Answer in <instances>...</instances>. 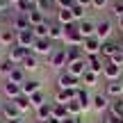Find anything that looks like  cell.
<instances>
[{"mask_svg":"<svg viewBox=\"0 0 123 123\" xmlns=\"http://www.w3.org/2000/svg\"><path fill=\"white\" fill-rule=\"evenodd\" d=\"M84 37L80 34L78 23H71V25H64V48L66 46H82Z\"/></svg>","mask_w":123,"mask_h":123,"instance_id":"1","label":"cell"},{"mask_svg":"<svg viewBox=\"0 0 123 123\" xmlns=\"http://www.w3.org/2000/svg\"><path fill=\"white\" fill-rule=\"evenodd\" d=\"M53 53H55V41H50L48 37L37 39L34 46H32V55H37V57H50Z\"/></svg>","mask_w":123,"mask_h":123,"instance_id":"2","label":"cell"},{"mask_svg":"<svg viewBox=\"0 0 123 123\" xmlns=\"http://www.w3.org/2000/svg\"><path fill=\"white\" fill-rule=\"evenodd\" d=\"M112 32H114V21L112 18H103V21L96 23V37L100 41H110Z\"/></svg>","mask_w":123,"mask_h":123,"instance_id":"3","label":"cell"},{"mask_svg":"<svg viewBox=\"0 0 123 123\" xmlns=\"http://www.w3.org/2000/svg\"><path fill=\"white\" fill-rule=\"evenodd\" d=\"M57 87L59 89H78V87H82V80L71 75L68 71H62L59 78H57Z\"/></svg>","mask_w":123,"mask_h":123,"instance_id":"4","label":"cell"},{"mask_svg":"<svg viewBox=\"0 0 123 123\" xmlns=\"http://www.w3.org/2000/svg\"><path fill=\"white\" fill-rule=\"evenodd\" d=\"M34 41H37V37H34V30H21V32H16V46H21V48H27V50H32V46H34Z\"/></svg>","mask_w":123,"mask_h":123,"instance_id":"5","label":"cell"},{"mask_svg":"<svg viewBox=\"0 0 123 123\" xmlns=\"http://www.w3.org/2000/svg\"><path fill=\"white\" fill-rule=\"evenodd\" d=\"M100 48H103V41L98 39V37H89V39H84V43H82V53H84V57L100 55Z\"/></svg>","mask_w":123,"mask_h":123,"instance_id":"6","label":"cell"},{"mask_svg":"<svg viewBox=\"0 0 123 123\" xmlns=\"http://www.w3.org/2000/svg\"><path fill=\"white\" fill-rule=\"evenodd\" d=\"M110 105H112V100L105 96V93H93V98H91V110L93 112H98V114L110 112Z\"/></svg>","mask_w":123,"mask_h":123,"instance_id":"7","label":"cell"},{"mask_svg":"<svg viewBox=\"0 0 123 123\" xmlns=\"http://www.w3.org/2000/svg\"><path fill=\"white\" fill-rule=\"evenodd\" d=\"M0 116L5 119V123H9V121H16V119H21V112H18V107L14 105L12 100H7V103H2V112H0Z\"/></svg>","mask_w":123,"mask_h":123,"instance_id":"8","label":"cell"},{"mask_svg":"<svg viewBox=\"0 0 123 123\" xmlns=\"http://www.w3.org/2000/svg\"><path fill=\"white\" fill-rule=\"evenodd\" d=\"M48 64L53 68H66V48H55V53L48 57Z\"/></svg>","mask_w":123,"mask_h":123,"instance_id":"9","label":"cell"},{"mask_svg":"<svg viewBox=\"0 0 123 123\" xmlns=\"http://www.w3.org/2000/svg\"><path fill=\"white\" fill-rule=\"evenodd\" d=\"M119 50H121V43H119V41H112V39H110V41H103L100 57H103V59H112Z\"/></svg>","mask_w":123,"mask_h":123,"instance_id":"10","label":"cell"},{"mask_svg":"<svg viewBox=\"0 0 123 123\" xmlns=\"http://www.w3.org/2000/svg\"><path fill=\"white\" fill-rule=\"evenodd\" d=\"M123 75V68H119L116 64H112V62H107L105 64V71H103V78L107 80V82H119V78Z\"/></svg>","mask_w":123,"mask_h":123,"instance_id":"11","label":"cell"},{"mask_svg":"<svg viewBox=\"0 0 123 123\" xmlns=\"http://www.w3.org/2000/svg\"><path fill=\"white\" fill-rule=\"evenodd\" d=\"M30 53H32V50H27V48H21V46H12V48H9V53H7V57L12 59L16 66H21V62L25 59Z\"/></svg>","mask_w":123,"mask_h":123,"instance_id":"12","label":"cell"},{"mask_svg":"<svg viewBox=\"0 0 123 123\" xmlns=\"http://www.w3.org/2000/svg\"><path fill=\"white\" fill-rule=\"evenodd\" d=\"M105 64H107V59H103L100 55H91V57H87V66H89V71H93L96 75H103V71H105Z\"/></svg>","mask_w":123,"mask_h":123,"instance_id":"13","label":"cell"},{"mask_svg":"<svg viewBox=\"0 0 123 123\" xmlns=\"http://www.w3.org/2000/svg\"><path fill=\"white\" fill-rule=\"evenodd\" d=\"M9 27H12V30H16V32H21V30H30V21H27V14H16V12H14Z\"/></svg>","mask_w":123,"mask_h":123,"instance_id":"14","label":"cell"},{"mask_svg":"<svg viewBox=\"0 0 123 123\" xmlns=\"http://www.w3.org/2000/svg\"><path fill=\"white\" fill-rule=\"evenodd\" d=\"M66 71H68L71 75H75V78H82V75L89 71V66H87V57L73 62V64H68V66H66Z\"/></svg>","mask_w":123,"mask_h":123,"instance_id":"15","label":"cell"},{"mask_svg":"<svg viewBox=\"0 0 123 123\" xmlns=\"http://www.w3.org/2000/svg\"><path fill=\"white\" fill-rule=\"evenodd\" d=\"M75 96H78V89H57V93H55V103L66 105V103H71Z\"/></svg>","mask_w":123,"mask_h":123,"instance_id":"16","label":"cell"},{"mask_svg":"<svg viewBox=\"0 0 123 123\" xmlns=\"http://www.w3.org/2000/svg\"><path fill=\"white\" fill-rule=\"evenodd\" d=\"M75 98H78V103L82 105V112H89V110H91V98L93 96L84 87H78V96H75Z\"/></svg>","mask_w":123,"mask_h":123,"instance_id":"17","label":"cell"},{"mask_svg":"<svg viewBox=\"0 0 123 123\" xmlns=\"http://www.w3.org/2000/svg\"><path fill=\"white\" fill-rule=\"evenodd\" d=\"M0 43L7 46V48L16 46V30H12V27H5V30H0Z\"/></svg>","mask_w":123,"mask_h":123,"instance_id":"18","label":"cell"},{"mask_svg":"<svg viewBox=\"0 0 123 123\" xmlns=\"http://www.w3.org/2000/svg\"><path fill=\"white\" fill-rule=\"evenodd\" d=\"M2 91H5V96H7V100H16L23 93V89H21V84H14V82H7V80H5Z\"/></svg>","mask_w":123,"mask_h":123,"instance_id":"19","label":"cell"},{"mask_svg":"<svg viewBox=\"0 0 123 123\" xmlns=\"http://www.w3.org/2000/svg\"><path fill=\"white\" fill-rule=\"evenodd\" d=\"M78 27H80V34H82L84 39H89V37H96V23L89 21V18L80 21V23H78Z\"/></svg>","mask_w":123,"mask_h":123,"instance_id":"20","label":"cell"},{"mask_svg":"<svg viewBox=\"0 0 123 123\" xmlns=\"http://www.w3.org/2000/svg\"><path fill=\"white\" fill-rule=\"evenodd\" d=\"M50 41H64V25L57 21H50V32H48Z\"/></svg>","mask_w":123,"mask_h":123,"instance_id":"21","label":"cell"},{"mask_svg":"<svg viewBox=\"0 0 123 123\" xmlns=\"http://www.w3.org/2000/svg\"><path fill=\"white\" fill-rule=\"evenodd\" d=\"M105 96L107 98H123V87H121V82H107L105 84Z\"/></svg>","mask_w":123,"mask_h":123,"instance_id":"22","label":"cell"},{"mask_svg":"<svg viewBox=\"0 0 123 123\" xmlns=\"http://www.w3.org/2000/svg\"><path fill=\"white\" fill-rule=\"evenodd\" d=\"M82 57H84L82 46H66V62H68V64H73V62H78ZM68 64H66V66H68Z\"/></svg>","mask_w":123,"mask_h":123,"instance_id":"23","label":"cell"},{"mask_svg":"<svg viewBox=\"0 0 123 123\" xmlns=\"http://www.w3.org/2000/svg\"><path fill=\"white\" fill-rule=\"evenodd\" d=\"M55 12H57L55 21H57V23H62V25H71V23H75L73 9H55Z\"/></svg>","mask_w":123,"mask_h":123,"instance_id":"24","label":"cell"},{"mask_svg":"<svg viewBox=\"0 0 123 123\" xmlns=\"http://www.w3.org/2000/svg\"><path fill=\"white\" fill-rule=\"evenodd\" d=\"M27 21H30V27H37V25L48 21V16H46L43 12H39V9H32V12L27 14Z\"/></svg>","mask_w":123,"mask_h":123,"instance_id":"25","label":"cell"},{"mask_svg":"<svg viewBox=\"0 0 123 123\" xmlns=\"http://www.w3.org/2000/svg\"><path fill=\"white\" fill-rule=\"evenodd\" d=\"M34 114H37V121L46 123L50 116H53V103H46V105H41L39 110H34Z\"/></svg>","mask_w":123,"mask_h":123,"instance_id":"26","label":"cell"},{"mask_svg":"<svg viewBox=\"0 0 123 123\" xmlns=\"http://www.w3.org/2000/svg\"><path fill=\"white\" fill-rule=\"evenodd\" d=\"M25 71H23L21 68V66H16V68H14L12 71V73H9L7 75V82H14V84H21V87H23V82H25Z\"/></svg>","mask_w":123,"mask_h":123,"instance_id":"27","label":"cell"},{"mask_svg":"<svg viewBox=\"0 0 123 123\" xmlns=\"http://www.w3.org/2000/svg\"><path fill=\"white\" fill-rule=\"evenodd\" d=\"M21 68L25 71V73H27V71H37V68H39V57L30 53V55H27L25 59L21 62Z\"/></svg>","mask_w":123,"mask_h":123,"instance_id":"28","label":"cell"},{"mask_svg":"<svg viewBox=\"0 0 123 123\" xmlns=\"http://www.w3.org/2000/svg\"><path fill=\"white\" fill-rule=\"evenodd\" d=\"M21 89H23V93H25V96H32V93L41 91V82H39V80H25Z\"/></svg>","mask_w":123,"mask_h":123,"instance_id":"29","label":"cell"},{"mask_svg":"<svg viewBox=\"0 0 123 123\" xmlns=\"http://www.w3.org/2000/svg\"><path fill=\"white\" fill-rule=\"evenodd\" d=\"M48 103V98H46V93H43V89L41 91H37V93H32L30 96V105H32V110H39L41 105H46Z\"/></svg>","mask_w":123,"mask_h":123,"instance_id":"30","label":"cell"},{"mask_svg":"<svg viewBox=\"0 0 123 123\" xmlns=\"http://www.w3.org/2000/svg\"><path fill=\"white\" fill-rule=\"evenodd\" d=\"M12 103L18 107V112H21V114H25L27 110H32V105H30V96H25V93H21V96H18L16 100H12Z\"/></svg>","mask_w":123,"mask_h":123,"instance_id":"31","label":"cell"},{"mask_svg":"<svg viewBox=\"0 0 123 123\" xmlns=\"http://www.w3.org/2000/svg\"><path fill=\"white\" fill-rule=\"evenodd\" d=\"M110 114L123 121V98H116V100H112V105H110Z\"/></svg>","mask_w":123,"mask_h":123,"instance_id":"32","label":"cell"},{"mask_svg":"<svg viewBox=\"0 0 123 123\" xmlns=\"http://www.w3.org/2000/svg\"><path fill=\"white\" fill-rule=\"evenodd\" d=\"M66 110H68V116H75V119H78L80 114H84V112H82V105L78 103V98H73L71 103H66Z\"/></svg>","mask_w":123,"mask_h":123,"instance_id":"33","label":"cell"},{"mask_svg":"<svg viewBox=\"0 0 123 123\" xmlns=\"http://www.w3.org/2000/svg\"><path fill=\"white\" fill-rule=\"evenodd\" d=\"M53 116L59 121H64L66 116H68V110H66V105H62V103H53Z\"/></svg>","mask_w":123,"mask_h":123,"instance_id":"34","label":"cell"},{"mask_svg":"<svg viewBox=\"0 0 123 123\" xmlns=\"http://www.w3.org/2000/svg\"><path fill=\"white\" fill-rule=\"evenodd\" d=\"M98 78H100V75H96L93 71H87V73H84L80 80H82L84 87H96V84H98Z\"/></svg>","mask_w":123,"mask_h":123,"instance_id":"35","label":"cell"},{"mask_svg":"<svg viewBox=\"0 0 123 123\" xmlns=\"http://www.w3.org/2000/svg\"><path fill=\"white\" fill-rule=\"evenodd\" d=\"M14 68H16V64H14V62L9 59V57H2V62H0V73H2L5 78H7V75L12 73Z\"/></svg>","mask_w":123,"mask_h":123,"instance_id":"36","label":"cell"},{"mask_svg":"<svg viewBox=\"0 0 123 123\" xmlns=\"http://www.w3.org/2000/svg\"><path fill=\"white\" fill-rule=\"evenodd\" d=\"M84 14H87V9H84V7H80V5H75V7H73V16H75V23L84 21Z\"/></svg>","mask_w":123,"mask_h":123,"instance_id":"37","label":"cell"},{"mask_svg":"<svg viewBox=\"0 0 123 123\" xmlns=\"http://www.w3.org/2000/svg\"><path fill=\"white\" fill-rule=\"evenodd\" d=\"M57 9H73L75 7V0H57Z\"/></svg>","mask_w":123,"mask_h":123,"instance_id":"38","label":"cell"},{"mask_svg":"<svg viewBox=\"0 0 123 123\" xmlns=\"http://www.w3.org/2000/svg\"><path fill=\"white\" fill-rule=\"evenodd\" d=\"M50 7H53V2H50V0H39V2H37V9H39V12H50Z\"/></svg>","mask_w":123,"mask_h":123,"instance_id":"39","label":"cell"},{"mask_svg":"<svg viewBox=\"0 0 123 123\" xmlns=\"http://www.w3.org/2000/svg\"><path fill=\"white\" fill-rule=\"evenodd\" d=\"M112 14H114L116 18H121L123 16V2H114L112 5Z\"/></svg>","mask_w":123,"mask_h":123,"instance_id":"40","label":"cell"},{"mask_svg":"<svg viewBox=\"0 0 123 123\" xmlns=\"http://www.w3.org/2000/svg\"><path fill=\"white\" fill-rule=\"evenodd\" d=\"M107 62H112V64H116L119 68H123V53L119 50V53H116L114 57H112V59H107Z\"/></svg>","mask_w":123,"mask_h":123,"instance_id":"41","label":"cell"},{"mask_svg":"<svg viewBox=\"0 0 123 123\" xmlns=\"http://www.w3.org/2000/svg\"><path fill=\"white\" fill-rule=\"evenodd\" d=\"M107 5H110V0H93V2H91V9H98V12H100V9H105Z\"/></svg>","mask_w":123,"mask_h":123,"instance_id":"42","label":"cell"},{"mask_svg":"<svg viewBox=\"0 0 123 123\" xmlns=\"http://www.w3.org/2000/svg\"><path fill=\"white\" fill-rule=\"evenodd\" d=\"M91 2H93V0H75V5H80V7H84V9L91 7Z\"/></svg>","mask_w":123,"mask_h":123,"instance_id":"43","label":"cell"},{"mask_svg":"<svg viewBox=\"0 0 123 123\" xmlns=\"http://www.w3.org/2000/svg\"><path fill=\"white\" fill-rule=\"evenodd\" d=\"M62 123H80V119H75V116H66Z\"/></svg>","mask_w":123,"mask_h":123,"instance_id":"44","label":"cell"},{"mask_svg":"<svg viewBox=\"0 0 123 123\" xmlns=\"http://www.w3.org/2000/svg\"><path fill=\"white\" fill-rule=\"evenodd\" d=\"M105 123H123V121H121V119H116V116H112V114H110V116H107V121H105Z\"/></svg>","mask_w":123,"mask_h":123,"instance_id":"45","label":"cell"},{"mask_svg":"<svg viewBox=\"0 0 123 123\" xmlns=\"http://www.w3.org/2000/svg\"><path fill=\"white\" fill-rule=\"evenodd\" d=\"M9 123H27V121H25V116H21V119H16V121H9Z\"/></svg>","mask_w":123,"mask_h":123,"instance_id":"46","label":"cell"},{"mask_svg":"<svg viewBox=\"0 0 123 123\" xmlns=\"http://www.w3.org/2000/svg\"><path fill=\"white\" fill-rule=\"evenodd\" d=\"M46 123H62V121H59V119H55V116H50V119L46 121Z\"/></svg>","mask_w":123,"mask_h":123,"instance_id":"47","label":"cell"},{"mask_svg":"<svg viewBox=\"0 0 123 123\" xmlns=\"http://www.w3.org/2000/svg\"><path fill=\"white\" fill-rule=\"evenodd\" d=\"M18 2H21V0H9V5H12V7H16Z\"/></svg>","mask_w":123,"mask_h":123,"instance_id":"48","label":"cell"},{"mask_svg":"<svg viewBox=\"0 0 123 123\" xmlns=\"http://www.w3.org/2000/svg\"><path fill=\"white\" fill-rule=\"evenodd\" d=\"M119 82H121V87H123V75H121V78H119Z\"/></svg>","mask_w":123,"mask_h":123,"instance_id":"49","label":"cell"},{"mask_svg":"<svg viewBox=\"0 0 123 123\" xmlns=\"http://www.w3.org/2000/svg\"><path fill=\"white\" fill-rule=\"evenodd\" d=\"M0 112H2V103H0Z\"/></svg>","mask_w":123,"mask_h":123,"instance_id":"50","label":"cell"},{"mask_svg":"<svg viewBox=\"0 0 123 123\" xmlns=\"http://www.w3.org/2000/svg\"><path fill=\"white\" fill-rule=\"evenodd\" d=\"M50 2H57V0H50Z\"/></svg>","mask_w":123,"mask_h":123,"instance_id":"51","label":"cell"},{"mask_svg":"<svg viewBox=\"0 0 123 123\" xmlns=\"http://www.w3.org/2000/svg\"><path fill=\"white\" fill-rule=\"evenodd\" d=\"M0 62H2V57H0Z\"/></svg>","mask_w":123,"mask_h":123,"instance_id":"52","label":"cell"},{"mask_svg":"<svg viewBox=\"0 0 123 123\" xmlns=\"http://www.w3.org/2000/svg\"><path fill=\"white\" fill-rule=\"evenodd\" d=\"M98 123H100V121H98ZM103 123H105V121H103Z\"/></svg>","mask_w":123,"mask_h":123,"instance_id":"53","label":"cell"},{"mask_svg":"<svg viewBox=\"0 0 123 123\" xmlns=\"http://www.w3.org/2000/svg\"><path fill=\"white\" fill-rule=\"evenodd\" d=\"M0 123H5V121H0Z\"/></svg>","mask_w":123,"mask_h":123,"instance_id":"54","label":"cell"},{"mask_svg":"<svg viewBox=\"0 0 123 123\" xmlns=\"http://www.w3.org/2000/svg\"><path fill=\"white\" fill-rule=\"evenodd\" d=\"M121 2H123V0H121Z\"/></svg>","mask_w":123,"mask_h":123,"instance_id":"55","label":"cell"},{"mask_svg":"<svg viewBox=\"0 0 123 123\" xmlns=\"http://www.w3.org/2000/svg\"><path fill=\"white\" fill-rule=\"evenodd\" d=\"M80 123H82V121H80Z\"/></svg>","mask_w":123,"mask_h":123,"instance_id":"56","label":"cell"}]
</instances>
